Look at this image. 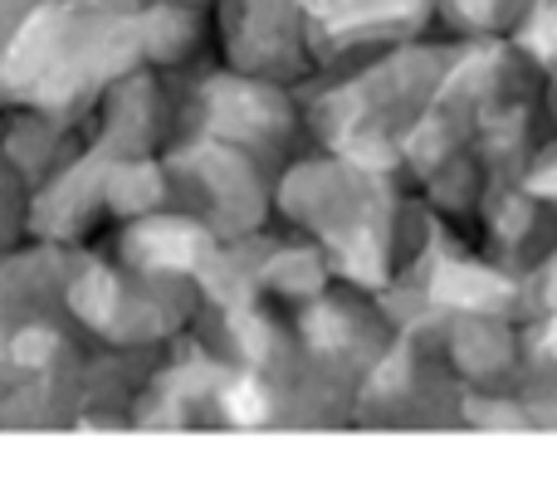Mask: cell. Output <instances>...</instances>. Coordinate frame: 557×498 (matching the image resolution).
I'll list each match as a JSON object with an SVG mask.
<instances>
[{
  "label": "cell",
  "instance_id": "obj_1",
  "mask_svg": "<svg viewBox=\"0 0 557 498\" xmlns=\"http://www.w3.org/2000/svg\"><path fill=\"white\" fill-rule=\"evenodd\" d=\"M143 245H147V259H152V264L182 269V264H191V254H196L201 240H196L191 231H147Z\"/></svg>",
  "mask_w": 557,
  "mask_h": 498
},
{
  "label": "cell",
  "instance_id": "obj_2",
  "mask_svg": "<svg viewBox=\"0 0 557 498\" xmlns=\"http://www.w3.org/2000/svg\"><path fill=\"white\" fill-rule=\"evenodd\" d=\"M225 411H231L240 425H255V421H264L270 406H264V391L255 382H235L231 391H225Z\"/></svg>",
  "mask_w": 557,
  "mask_h": 498
},
{
  "label": "cell",
  "instance_id": "obj_3",
  "mask_svg": "<svg viewBox=\"0 0 557 498\" xmlns=\"http://www.w3.org/2000/svg\"><path fill=\"white\" fill-rule=\"evenodd\" d=\"M45 352H49V337L45 333H39V337H20V343H15L20 362H35V357H45Z\"/></svg>",
  "mask_w": 557,
  "mask_h": 498
}]
</instances>
